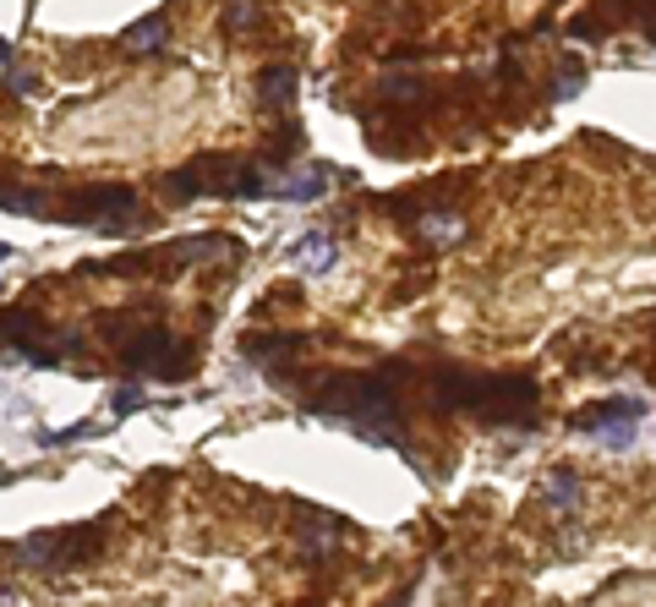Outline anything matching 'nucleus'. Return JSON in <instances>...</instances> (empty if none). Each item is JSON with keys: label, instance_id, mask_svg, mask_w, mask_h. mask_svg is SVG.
Masks as SVG:
<instances>
[{"label": "nucleus", "instance_id": "1", "mask_svg": "<svg viewBox=\"0 0 656 607\" xmlns=\"http://www.w3.org/2000/svg\"><path fill=\"white\" fill-rule=\"evenodd\" d=\"M410 378V361H383V367H339V372H307L296 383L301 389V411L318 422L350 427L367 443H389L405 449V405H400V383Z\"/></svg>", "mask_w": 656, "mask_h": 607}, {"label": "nucleus", "instance_id": "2", "mask_svg": "<svg viewBox=\"0 0 656 607\" xmlns=\"http://www.w3.org/2000/svg\"><path fill=\"white\" fill-rule=\"evenodd\" d=\"M427 383L438 411L476 416L487 427H514L531 433L536 427V383L525 372H471V367H427L416 372Z\"/></svg>", "mask_w": 656, "mask_h": 607}, {"label": "nucleus", "instance_id": "3", "mask_svg": "<svg viewBox=\"0 0 656 607\" xmlns=\"http://www.w3.org/2000/svg\"><path fill=\"white\" fill-rule=\"evenodd\" d=\"M104 340L121 350L126 372H143V378H159V383H181L197 367V350L186 340H175L164 323H154V312H110L104 318Z\"/></svg>", "mask_w": 656, "mask_h": 607}, {"label": "nucleus", "instance_id": "4", "mask_svg": "<svg viewBox=\"0 0 656 607\" xmlns=\"http://www.w3.org/2000/svg\"><path fill=\"white\" fill-rule=\"evenodd\" d=\"M263 159H241V154H197L192 165H181L175 175H164V197L170 203H192V197H274L279 181H268Z\"/></svg>", "mask_w": 656, "mask_h": 607}, {"label": "nucleus", "instance_id": "5", "mask_svg": "<svg viewBox=\"0 0 656 607\" xmlns=\"http://www.w3.org/2000/svg\"><path fill=\"white\" fill-rule=\"evenodd\" d=\"M50 214L61 225H104V230H132L137 225V192L132 186H110V181H93L77 186V192L55 197Z\"/></svg>", "mask_w": 656, "mask_h": 607}, {"label": "nucleus", "instance_id": "6", "mask_svg": "<svg viewBox=\"0 0 656 607\" xmlns=\"http://www.w3.org/2000/svg\"><path fill=\"white\" fill-rule=\"evenodd\" d=\"M104 536H110V520L77 525V531L28 536V542H22V558H28V564H39V569H77V564H88V558L104 547Z\"/></svg>", "mask_w": 656, "mask_h": 607}, {"label": "nucleus", "instance_id": "7", "mask_svg": "<svg viewBox=\"0 0 656 607\" xmlns=\"http://www.w3.org/2000/svg\"><path fill=\"white\" fill-rule=\"evenodd\" d=\"M55 345H61V340H55L50 323H44L33 307L0 312V356H28V361H39V367H61L66 356Z\"/></svg>", "mask_w": 656, "mask_h": 607}, {"label": "nucleus", "instance_id": "8", "mask_svg": "<svg viewBox=\"0 0 656 607\" xmlns=\"http://www.w3.org/2000/svg\"><path fill=\"white\" fill-rule=\"evenodd\" d=\"M613 28H640L646 39L656 44V0H602V11H585L580 22H574V39H602V33H613Z\"/></svg>", "mask_w": 656, "mask_h": 607}, {"label": "nucleus", "instance_id": "9", "mask_svg": "<svg viewBox=\"0 0 656 607\" xmlns=\"http://www.w3.org/2000/svg\"><path fill=\"white\" fill-rule=\"evenodd\" d=\"M646 416V405L640 400H602V405H585V411H574V433H607V443H629V427Z\"/></svg>", "mask_w": 656, "mask_h": 607}, {"label": "nucleus", "instance_id": "10", "mask_svg": "<svg viewBox=\"0 0 656 607\" xmlns=\"http://www.w3.org/2000/svg\"><path fill=\"white\" fill-rule=\"evenodd\" d=\"M334 175H339L334 165H312L301 181H279L274 197H285V203H312V197H323L328 186H334Z\"/></svg>", "mask_w": 656, "mask_h": 607}, {"label": "nucleus", "instance_id": "11", "mask_svg": "<svg viewBox=\"0 0 656 607\" xmlns=\"http://www.w3.org/2000/svg\"><path fill=\"white\" fill-rule=\"evenodd\" d=\"M290 258L307 268V274H328V268L339 263V247H334L328 236H318V230H312V236H301L296 247H290Z\"/></svg>", "mask_w": 656, "mask_h": 607}, {"label": "nucleus", "instance_id": "12", "mask_svg": "<svg viewBox=\"0 0 656 607\" xmlns=\"http://www.w3.org/2000/svg\"><path fill=\"white\" fill-rule=\"evenodd\" d=\"M164 39H170V17H164V11H154V17H137L132 28L121 33V44L126 50H164Z\"/></svg>", "mask_w": 656, "mask_h": 607}, {"label": "nucleus", "instance_id": "13", "mask_svg": "<svg viewBox=\"0 0 656 607\" xmlns=\"http://www.w3.org/2000/svg\"><path fill=\"white\" fill-rule=\"evenodd\" d=\"M416 230L427 241H438V247H449V241L465 236V219L454 214V208H427V214H416Z\"/></svg>", "mask_w": 656, "mask_h": 607}, {"label": "nucleus", "instance_id": "14", "mask_svg": "<svg viewBox=\"0 0 656 607\" xmlns=\"http://www.w3.org/2000/svg\"><path fill=\"white\" fill-rule=\"evenodd\" d=\"M257 83H263V104H268V110H285V104L296 99V72H290V66H268Z\"/></svg>", "mask_w": 656, "mask_h": 607}, {"label": "nucleus", "instance_id": "15", "mask_svg": "<svg viewBox=\"0 0 656 607\" xmlns=\"http://www.w3.org/2000/svg\"><path fill=\"white\" fill-rule=\"evenodd\" d=\"M547 504H553V509H574V504H580V476H574V471H553V476H547Z\"/></svg>", "mask_w": 656, "mask_h": 607}, {"label": "nucleus", "instance_id": "16", "mask_svg": "<svg viewBox=\"0 0 656 607\" xmlns=\"http://www.w3.org/2000/svg\"><path fill=\"white\" fill-rule=\"evenodd\" d=\"M580 77H585V72H580V61H569V66H564V77H558V99H574V93H580Z\"/></svg>", "mask_w": 656, "mask_h": 607}, {"label": "nucleus", "instance_id": "17", "mask_svg": "<svg viewBox=\"0 0 656 607\" xmlns=\"http://www.w3.org/2000/svg\"><path fill=\"white\" fill-rule=\"evenodd\" d=\"M252 17H257V11L246 6V0H236V6L225 11V28H246V22H252Z\"/></svg>", "mask_w": 656, "mask_h": 607}, {"label": "nucleus", "instance_id": "18", "mask_svg": "<svg viewBox=\"0 0 656 607\" xmlns=\"http://www.w3.org/2000/svg\"><path fill=\"white\" fill-rule=\"evenodd\" d=\"M137 405H143V394H137V389H121V400H115V411H137Z\"/></svg>", "mask_w": 656, "mask_h": 607}, {"label": "nucleus", "instance_id": "19", "mask_svg": "<svg viewBox=\"0 0 656 607\" xmlns=\"http://www.w3.org/2000/svg\"><path fill=\"white\" fill-rule=\"evenodd\" d=\"M6 258H11V247H6V241H0V263H6Z\"/></svg>", "mask_w": 656, "mask_h": 607}]
</instances>
